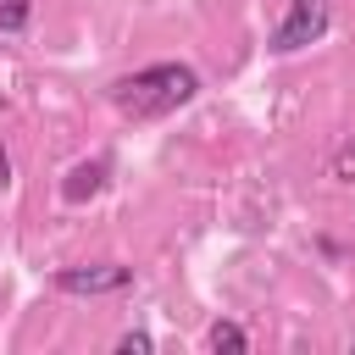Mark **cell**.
I'll use <instances>...</instances> for the list:
<instances>
[{
  "label": "cell",
  "instance_id": "52a82bcc",
  "mask_svg": "<svg viewBox=\"0 0 355 355\" xmlns=\"http://www.w3.org/2000/svg\"><path fill=\"white\" fill-rule=\"evenodd\" d=\"M116 349H122V355H150V349H155V338H150V333H122V338H116Z\"/></svg>",
  "mask_w": 355,
  "mask_h": 355
},
{
  "label": "cell",
  "instance_id": "5b68a950",
  "mask_svg": "<svg viewBox=\"0 0 355 355\" xmlns=\"http://www.w3.org/2000/svg\"><path fill=\"white\" fill-rule=\"evenodd\" d=\"M205 344L222 355V349H233V355H244L250 349V333L239 327V322H211V333H205Z\"/></svg>",
  "mask_w": 355,
  "mask_h": 355
},
{
  "label": "cell",
  "instance_id": "8992f818",
  "mask_svg": "<svg viewBox=\"0 0 355 355\" xmlns=\"http://www.w3.org/2000/svg\"><path fill=\"white\" fill-rule=\"evenodd\" d=\"M33 17V0H0V33H22Z\"/></svg>",
  "mask_w": 355,
  "mask_h": 355
},
{
  "label": "cell",
  "instance_id": "ba28073f",
  "mask_svg": "<svg viewBox=\"0 0 355 355\" xmlns=\"http://www.w3.org/2000/svg\"><path fill=\"white\" fill-rule=\"evenodd\" d=\"M333 178H344V183H355V139L333 155Z\"/></svg>",
  "mask_w": 355,
  "mask_h": 355
},
{
  "label": "cell",
  "instance_id": "3957f363",
  "mask_svg": "<svg viewBox=\"0 0 355 355\" xmlns=\"http://www.w3.org/2000/svg\"><path fill=\"white\" fill-rule=\"evenodd\" d=\"M133 283V266H116V261H94V266H61L55 272V288L61 294H116Z\"/></svg>",
  "mask_w": 355,
  "mask_h": 355
},
{
  "label": "cell",
  "instance_id": "9c48e42d",
  "mask_svg": "<svg viewBox=\"0 0 355 355\" xmlns=\"http://www.w3.org/2000/svg\"><path fill=\"white\" fill-rule=\"evenodd\" d=\"M11 183V155H6V144H0V189Z\"/></svg>",
  "mask_w": 355,
  "mask_h": 355
},
{
  "label": "cell",
  "instance_id": "277c9868",
  "mask_svg": "<svg viewBox=\"0 0 355 355\" xmlns=\"http://www.w3.org/2000/svg\"><path fill=\"white\" fill-rule=\"evenodd\" d=\"M105 183H111V161H105V155H94V161H78V166L61 178V200H67V205H83V200H94Z\"/></svg>",
  "mask_w": 355,
  "mask_h": 355
},
{
  "label": "cell",
  "instance_id": "6da1fadb",
  "mask_svg": "<svg viewBox=\"0 0 355 355\" xmlns=\"http://www.w3.org/2000/svg\"><path fill=\"white\" fill-rule=\"evenodd\" d=\"M194 94H200V78L183 61H155V67H139V72H128V78L111 83V105L122 116H133V122L166 116V111L189 105Z\"/></svg>",
  "mask_w": 355,
  "mask_h": 355
},
{
  "label": "cell",
  "instance_id": "7a4b0ae2",
  "mask_svg": "<svg viewBox=\"0 0 355 355\" xmlns=\"http://www.w3.org/2000/svg\"><path fill=\"white\" fill-rule=\"evenodd\" d=\"M327 33V0H294L288 6V17L277 22V33H272V50H305V44H316Z\"/></svg>",
  "mask_w": 355,
  "mask_h": 355
}]
</instances>
